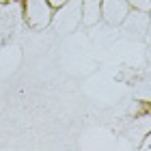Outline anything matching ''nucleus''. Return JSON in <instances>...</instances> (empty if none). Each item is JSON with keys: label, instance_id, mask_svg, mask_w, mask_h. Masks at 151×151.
<instances>
[{"label": "nucleus", "instance_id": "1", "mask_svg": "<svg viewBox=\"0 0 151 151\" xmlns=\"http://www.w3.org/2000/svg\"><path fill=\"white\" fill-rule=\"evenodd\" d=\"M0 2H2V0H0Z\"/></svg>", "mask_w": 151, "mask_h": 151}]
</instances>
